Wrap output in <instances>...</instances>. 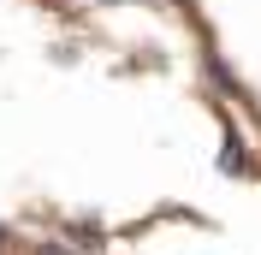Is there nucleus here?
Here are the masks:
<instances>
[{
    "mask_svg": "<svg viewBox=\"0 0 261 255\" xmlns=\"http://www.w3.org/2000/svg\"><path fill=\"white\" fill-rule=\"evenodd\" d=\"M36 255H65V249H54V243H42V249H36Z\"/></svg>",
    "mask_w": 261,
    "mask_h": 255,
    "instance_id": "1",
    "label": "nucleus"
},
{
    "mask_svg": "<svg viewBox=\"0 0 261 255\" xmlns=\"http://www.w3.org/2000/svg\"><path fill=\"white\" fill-rule=\"evenodd\" d=\"M0 243H6V238H0Z\"/></svg>",
    "mask_w": 261,
    "mask_h": 255,
    "instance_id": "2",
    "label": "nucleus"
}]
</instances>
